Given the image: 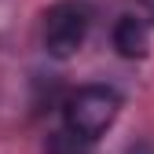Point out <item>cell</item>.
<instances>
[{
    "label": "cell",
    "instance_id": "obj_1",
    "mask_svg": "<svg viewBox=\"0 0 154 154\" xmlns=\"http://www.w3.org/2000/svg\"><path fill=\"white\" fill-rule=\"evenodd\" d=\"M118 114H121V95L114 88H106V85H85V88H77L63 103V121H66L63 128H70L73 136L95 143L114 125Z\"/></svg>",
    "mask_w": 154,
    "mask_h": 154
},
{
    "label": "cell",
    "instance_id": "obj_2",
    "mask_svg": "<svg viewBox=\"0 0 154 154\" xmlns=\"http://www.w3.org/2000/svg\"><path fill=\"white\" fill-rule=\"evenodd\" d=\"M88 8L77 4V0H59V4H51L44 11V51L51 59H73L77 51H81L85 37H88Z\"/></svg>",
    "mask_w": 154,
    "mask_h": 154
},
{
    "label": "cell",
    "instance_id": "obj_3",
    "mask_svg": "<svg viewBox=\"0 0 154 154\" xmlns=\"http://www.w3.org/2000/svg\"><path fill=\"white\" fill-rule=\"evenodd\" d=\"M114 48H118L125 59H143L150 51V29L143 18L136 15H121L114 22Z\"/></svg>",
    "mask_w": 154,
    "mask_h": 154
},
{
    "label": "cell",
    "instance_id": "obj_4",
    "mask_svg": "<svg viewBox=\"0 0 154 154\" xmlns=\"http://www.w3.org/2000/svg\"><path fill=\"white\" fill-rule=\"evenodd\" d=\"M44 154H92V143L73 136L70 128H59L44 140Z\"/></svg>",
    "mask_w": 154,
    "mask_h": 154
},
{
    "label": "cell",
    "instance_id": "obj_5",
    "mask_svg": "<svg viewBox=\"0 0 154 154\" xmlns=\"http://www.w3.org/2000/svg\"><path fill=\"white\" fill-rule=\"evenodd\" d=\"M143 4H147V11H150V15H154V0H143Z\"/></svg>",
    "mask_w": 154,
    "mask_h": 154
}]
</instances>
